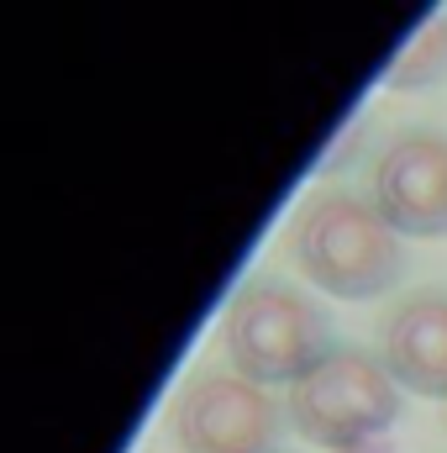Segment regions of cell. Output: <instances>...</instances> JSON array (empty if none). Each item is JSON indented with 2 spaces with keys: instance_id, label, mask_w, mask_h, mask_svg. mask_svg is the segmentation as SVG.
Listing matches in <instances>:
<instances>
[{
  "instance_id": "obj_1",
  "label": "cell",
  "mask_w": 447,
  "mask_h": 453,
  "mask_svg": "<svg viewBox=\"0 0 447 453\" xmlns=\"http://www.w3.org/2000/svg\"><path fill=\"white\" fill-rule=\"evenodd\" d=\"M295 264L337 301H368L405 269L400 232L347 190H322L295 217Z\"/></svg>"
},
{
  "instance_id": "obj_3",
  "label": "cell",
  "mask_w": 447,
  "mask_h": 453,
  "mask_svg": "<svg viewBox=\"0 0 447 453\" xmlns=\"http://www.w3.org/2000/svg\"><path fill=\"white\" fill-rule=\"evenodd\" d=\"M400 417V385L384 358L363 348H332L306 380L290 385V422L306 443L347 453L358 443L390 438Z\"/></svg>"
},
{
  "instance_id": "obj_5",
  "label": "cell",
  "mask_w": 447,
  "mask_h": 453,
  "mask_svg": "<svg viewBox=\"0 0 447 453\" xmlns=\"http://www.w3.org/2000/svg\"><path fill=\"white\" fill-rule=\"evenodd\" d=\"M374 211L395 232L443 237L447 232V137L400 132L374 164Z\"/></svg>"
},
{
  "instance_id": "obj_4",
  "label": "cell",
  "mask_w": 447,
  "mask_h": 453,
  "mask_svg": "<svg viewBox=\"0 0 447 453\" xmlns=\"http://www.w3.org/2000/svg\"><path fill=\"white\" fill-rule=\"evenodd\" d=\"M174 438L185 453H274L279 406L242 374H201L174 401Z\"/></svg>"
},
{
  "instance_id": "obj_6",
  "label": "cell",
  "mask_w": 447,
  "mask_h": 453,
  "mask_svg": "<svg viewBox=\"0 0 447 453\" xmlns=\"http://www.w3.org/2000/svg\"><path fill=\"white\" fill-rule=\"evenodd\" d=\"M379 358L395 385L416 395H447V296L427 290L390 311L379 333Z\"/></svg>"
},
{
  "instance_id": "obj_2",
  "label": "cell",
  "mask_w": 447,
  "mask_h": 453,
  "mask_svg": "<svg viewBox=\"0 0 447 453\" xmlns=\"http://www.w3.org/2000/svg\"><path fill=\"white\" fill-rule=\"evenodd\" d=\"M222 342L242 380L295 385L332 353V327H327V311L306 290L258 280L226 306Z\"/></svg>"
},
{
  "instance_id": "obj_7",
  "label": "cell",
  "mask_w": 447,
  "mask_h": 453,
  "mask_svg": "<svg viewBox=\"0 0 447 453\" xmlns=\"http://www.w3.org/2000/svg\"><path fill=\"white\" fill-rule=\"evenodd\" d=\"M443 69H447V21H432V27H421V32L400 48L395 69H390V90H416V85H432Z\"/></svg>"
},
{
  "instance_id": "obj_8",
  "label": "cell",
  "mask_w": 447,
  "mask_h": 453,
  "mask_svg": "<svg viewBox=\"0 0 447 453\" xmlns=\"http://www.w3.org/2000/svg\"><path fill=\"white\" fill-rule=\"evenodd\" d=\"M347 453H395V443L390 438H374V443H358V449H347Z\"/></svg>"
}]
</instances>
